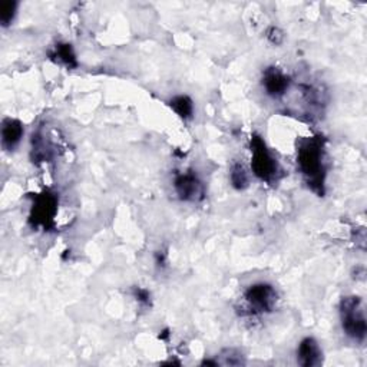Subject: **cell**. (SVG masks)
<instances>
[{"label":"cell","mask_w":367,"mask_h":367,"mask_svg":"<svg viewBox=\"0 0 367 367\" xmlns=\"http://www.w3.org/2000/svg\"><path fill=\"white\" fill-rule=\"evenodd\" d=\"M171 108L174 110V112L181 117L182 119H190L193 118V114H194V103L193 100L186 96V95H179V96H175L171 99L170 102Z\"/></svg>","instance_id":"cell-10"},{"label":"cell","mask_w":367,"mask_h":367,"mask_svg":"<svg viewBox=\"0 0 367 367\" xmlns=\"http://www.w3.org/2000/svg\"><path fill=\"white\" fill-rule=\"evenodd\" d=\"M340 320H342L343 331L349 337L354 338L356 342H363L366 337V319L360 297H343L340 303Z\"/></svg>","instance_id":"cell-2"},{"label":"cell","mask_w":367,"mask_h":367,"mask_svg":"<svg viewBox=\"0 0 367 367\" xmlns=\"http://www.w3.org/2000/svg\"><path fill=\"white\" fill-rule=\"evenodd\" d=\"M135 297L141 303H149V293L144 290V288H138V290H135Z\"/></svg>","instance_id":"cell-15"},{"label":"cell","mask_w":367,"mask_h":367,"mask_svg":"<svg viewBox=\"0 0 367 367\" xmlns=\"http://www.w3.org/2000/svg\"><path fill=\"white\" fill-rule=\"evenodd\" d=\"M251 170L261 181H273L278 174V163L267 148L263 138L251 140Z\"/></svg>","instance_id":"cell-3"},{"label":"cell","mask_w":367,"mask_h":367,"mask_svg":"<svg viewBox=\"0 0 367 367\" xmlns=\"http://www.w3.org/2000/svg\"><path fill=\"white\" fill-rule=\"evenodd\" d=\"M23 137V125L16 119H5L2 125V147L6 151L15 149Z\"/></svg>","instance_id":"cell-9"},{"label":"cell","mask_w":367,"mask_h":367,"mask_svg":"<svg viewBox=\"0 0 367 367\" xmlns=\"http://www.w3.org/2000/svg\"><path fill=\"white\" fill-rule=\"evenodd\" d=\"M297 361L304 367L319 366L323 361V352L319 343L313 337H306L301 340L297 349Z\"/></svg>","instance_id":"cell-7"},{"label":"cell","mask_w":367,"mask_h":367,"mask_svg":"<svg viewBox=\"0 0 367 367\" xmlns=\"http://www.w3.org/2000/svg\"><path fill=\"white\" fill-rule=\"evenodd\" d=\"M57 207H58V201L55 195H52L49 193L39 195L33 204L31 213V221L33 223V225L49 228L52 224H54Z\"/></svg>","instance_id":"cell-5"},{"label":"cell","mask_w":367,"mask_h":367,"mask_svg":"<svg viewBox=\"0 0 367 367\" xmlns=\"http://www.w3.org/2000/svg\"><path fill=\"white\" fill-rule=\"evenodd\" d=\"M16 10V2H12V0H3V2H0V23H2V26H9L13 22Z\"/></svg>","instance_id":"cell-12"},{"label":"cell","mask_w":367,"mask_h":367,"mask_svg":"<svg viewBox=\"0 0 367 367\" xmlns=\"http://www.w3.org/2000/svg\"><path fill=\"white\" fill-rule=\"evenodd\" d=\"M263 87L270 96L278 98L287 92L288 87H290V80H288L287 75L284 72H281L280 69L269 68L264 72Z\"/></svg>","instance_id":"cell-8"},{"label":"cell","mask_w":367,"mask_h":367,"mask_svg":"<svg viewBox=\"0 0 367 367\" xmlns=\"http://www.w3.org/2000/svg\"><path fill=\"white\" fill-rule=\"evenodd\" d=\"M55 57L58 58L59 62L68 65V66H75L76 65V59H75V54L70 47V45H58L55 49Z\"/></svg>","instance_id":"cell-13"},{"label":"cell","mask_w":367,"mask_h":367,"mask_svg":"<svg viewBox=\"0 0 367 367\" xmlns=\"http://www.w3.org/2000/svg\"><path fill=\"white\" fill-rule=\"evenodd\" d=\"M267 38H269L273 43L280 45V43L283 42V39H284V35L280 32V29H277V28H271V29L269 31V33H267Z\"/></svg>","instance_id":"cell-14"},{"label":"cell","mask_w":367,"mask_h":367,"mask_svg":"<svg viewBox=\"0 0 367 367\" xmlns=\"http://www.w3.org/2000/svg\"><path fill=\"white\" fill-rule=\"evenodd\" d=\"M178 197L184 201H197L202 198V184L193 172H184L175 178L174 182Z\"/></svg>","instance_id":"cell-6"},{"label":"cell","mask_w":367,"mask_h":367,"mask_svg":"<svg viewBox=\"0 0 367 367\" xmlns=\"http://www.w3.org/2000/svg\"><path fill=\"white\" fill-rule=\"evenodd\" d=\"M297 164L301 174L306 177L308 186L323 194L326 167H324V145L320 137L304 141L297 153Z\"/></svg>","instance_id":"cell-1"},{"label":"cell","mask_w":367,"mask_h":367,"mask_svg":"<svg viewBox=\"0 0 367 367\" xmlns=\"http://www.w3.org/2000/svg\"><path fill=\"white\" fill-rule=\"evenodd\" d=\"M230 179H231V186L235 190H244L248 187V172L244 168L243 164H234L230 172Z\"/></svg>","instance_id":"cell-11"},{"label":"cell","mask_w":367,"mask_h":367,"mask_svg":"<svg viewBox=\"0 0 367 367\" xmlns=\"http://www.w3.org/2000/svg\"><path fill=\"white\" fill-rule=\"evenodd\" d=\"M244 299L251 308V311L261 314V313H269L274 308L277 301V293L274 287L266 283H258L251 287L244 294Z\"/></svg>","instance_id":"cell-4"}]
</instances>
